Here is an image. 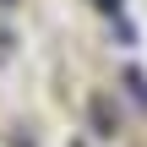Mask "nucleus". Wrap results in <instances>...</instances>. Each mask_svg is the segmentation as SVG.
I'll list each match as a JSON object with an SVG mask.
<instances>
[{
    "label": "nucleus",
    "instance_id": "1",
    "mask_svg": "<svg viewBox=\"0 0 147 147\" xmlns=\"http://www.w3.org/2000/svg\"><path fill=\"white\" fill-rule=\"evenodd\" d=\"M93 131H98V136H115V120H109V104H93Z\"/></svg>",
    "mask_w": 147,
    "mask_h": 147
},
{
    "label": "nucleus",
    "instance_id": "2",
    "mask_svg": "<svg viewBox=\"0 0 147 147\" xmlns=\"http://www.w3.org/2000/svg\"><path fill=\"white\" fill-rule=\"evenodd\" d=\"M98 5H104L109 16H120V5H125V0H98Z\"/></svg>",
    "mask_w": 147,
    "mask_h": 147
},
{
    "label": "nucleus",
    "instance_id": "3",
    "mask_svg": "<svg viewBox=\"0 0 147 147\" xmlns=\"http://www.w3.org/2000/svg\"><path fill=\"white\" fill-rule=\"evenodd\" d=\"M76 147H82V142H76Z\"/></svg>",
    "mask_w": 147,
    "mask_h": 147
}]
</instances>
